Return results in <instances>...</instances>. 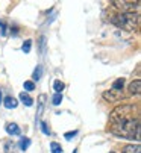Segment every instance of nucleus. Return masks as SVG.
<instances>
[{
  "label": "nucleus",
  "instance_id": "nucleus-3",
  "mask_svg": "<svg viewBox=\"0 0 141 153\" xmlns=\"http://www.w3.org/2000/svg\"><path fill=\"white\" fill-rule=\"evenodd\" d=\"M134 109L135 106L134 105H122L119 108L114 109V112L111 114V123L112 121H117V120H123V118H128V117H134Z\"/></svg>",
  "mask_w": 141,
  "mask_h": 153
},
{
  "label": "nucleus",
  "instance_id": "nucleus-17",
  "mask_svg": "<svg viewBox=\"0 0 141 153\" xmlns=\"http://www.w3.org/2000/svg\"><path fill=\"white\" fill-rule=\"evenodd\" d=\"M64 82H61V80H55L53 82V90H55V93H62V90H64Z\"/></svg>",
  "mask_w": 141,
  "mask_h": 153
},
{
  "label": "nucleus",
  "instance_id": "nucleus-21",
  "mask_svg": "<svg viewBox=\"0 0 141 153\" xmlns=\"http://www.w3.org/2000/svg\"><path fill=\"white\" fill-rule=\"evenodd\" d=\"M78 134H79V130H72V132H65V134H64V138H65L67 141H70L72 138H75Z\"/></svg>",
  "mask_w": 141,
  "mask_h": 153
},
{
  "label": "nucleus",
  "instance_id": "nucleus-18",
  "mask_svg": "<svg viewBox=\"0 0 141 153\" xmlns=\"http://www.w3.org/2000/svg\"><path fill=\"white\" fill-rule=\"evenodd\" d=\"M50 150H52V153H62L64 150H62V147H61V144H58V143H50Z\"/></svg>",
  "mask_w": 141,
  "mask_h": 153
},
{
  "label": "nucleus",
  "instance_id": "nucleus-14",
  "mask_svg": "<svg viewBox=\"0 0 141 153\" xmlns=\"http://www.w3.org/2000/svg\"><path fill=\"white\" fill-rule=\"evenodd\" d=\"M41 77H43V67L41 65H37V68H35V71L32 74V82H38Z\"/></svg>",
  "mask_w": 141,
  "mask_h": 153
},
{
  "label": "nucleus",
  "instance_id": "nucleus-11",
  "mask_svg": "<svg viewBox=\"0 0 141 153\" xmlns=\"http://www.w3.org/2000/svg\"><path fill=\"white\" fill-rule=\"evenodd\" d=\"M15 144L11 141V140H5V143H3V150H5V153H15Z\"/></svg>",
  "mask_w": 141,
  "mask_h": 153
},
{
  "label": "nucleus",
  "instance_id": "nucleus-16",
  "mask_svg": "<svg viewBox=\"0 0 141 153\" xmlns=\"http://www.w3.org/2000/svg\"><path fill=\"white\" fill-rule=\"evenodd\" d=\"M61 102H62V94H61V93H55L53 97H52V103H53V106H59Z\"/></svg>",
  "mask_w": 141,
  "mask_h": 153
},
{
  "label": "nucleus",
  "instance_id": "nucleus-6",
  "mask_svg": "<svg viewBox=\"0 0 141 153\" xmlns=\"http://www.w3.org/2000/svg\"><path fill=\"white\" fill-rule=\"evenodd\" d=\"M128 93H129V96H140V93H141V80L140 79H135L129 83Z\"/></svg>",
  "mask_w": 141,
  "mask_h": 153
},
{
  "label": "nucleus",
  "instance_id": "nucleus-9",
  "mask_svg": "<svg viewBox=\"0 0 141 153\" xmlns=\"http://www.w3.org/2000/svg\"><path fill=\"white\" fill-rule=\"evenodd\" d=\"M3 105H5V108H8V109H15L17 105H18V102H17V99H14L12 96H8V97H5Z\"/></svg>",
  "mask_w": 141,
  "mask_h": 153
},
{
  "label": "nucleus",
  "instance_id": "nucleus-4",
  "mask_svg": "<svg viewBox=\"0 0 141 153\" xmlns=\"http://www.w3.org/2000/svg\"><path fill=\"white\" fill-rule=\"evenodd\" d=\"M112 6H115L119 11H122V14L125 12H134L138 9L140 3L138 2H126V0H115V2H112Z\"/></svg>",
  "mask_w": 141,
  "mask_h": 153
},
{
  "label": "nucleus",
  "instance_id": "nucleus-22",
  "mask_svg": "<svg viewBox=\"0 0 141 153\" xmlns=\"http://www.w3.org/2000/svg\"><path fill=\"white\" fill-rule=\"evenodd\" d=\"M41 129H43V134H44V135H50L49 126H47V123H46V121H41Z\"/></svg>",
  "mask_w": 141,
  "mask_h": 153
},
{
  "label": "nucleus",
  "instance_id": "nucleus-7",
  "mask_svg": "<svg viewBox=\"0 0 141 153\" xmlns=\"http://www.w3.org/2000/svg\"><path fill=\"white\" fill-rule=\"evenodd\" d=\"M5 129H6V132L9 135H12V137H18L21 134V129H20V126L17 123H8L5 126Z\"/></svg>",
  "mask_w": 141,
  "mask_h": 153
},
{
  "label": "nucleus",
  "instance_id": "nucleus-5",
  "mask_svg": "<svg viewBox=\"0 0 141 153\" xmlns=\"http://www.w3.org/2000/svg\"><path fill=\"white\" fill-rule=\"evenodd\" d=\"M103 99L109 103H117L123 99V91H115V90H108L103 93Z\"/></svg>",
  "mask_w": 141,
  "mask_h": 153
},
{
  "label": "nucleus",
  "instance_id": "nucleus-8",
  "mask_svg": "<svg viewBox=\"0 0 141 153\" xmlns=\"http://www.w3.org/2000/svg\"><path fill=\"white\" fill-rule=\"evenodd\" d=\"M122 153H141L140 144H126L122 149Z\"/></svg>",
  "mask_w": 141,
  "mask_h": 153
},
{
  "label": "nucleus",
  "instance_id": "nucleus-1",
  "mask_svg": "<svg viewBox=\"0 0 141 153\" xmlns=\"http://www.w3.org/2000/svg\"><path fill=\"white\" fill-rule=\"evenodd\" d=\"M109 130L119 138L140 141V132H141L140 118L138 117H128V118H123V120L112 121Z\"/></svg>",
  "mask_w": 141,
  "mask_h": 153
},
{
  "label": "nucleus",
  "instance_id": "nucleus-23",
  "mask_svg": "<svg viewBox=\"0 0 141 153\" xmlns=\"http://www.w3.org/2000/svg\"><path fill=\"white\" fill-rule=\"evenodd\" d=\"M40 49L43 53H46V36H41L40 38Z\"/></svg>",
  "mask_w": 141,
  "mask_h": 153
},
{
  "label": "nucleus",
  "instance_id": "nucleus-2",
  "mask_svg": "<svg viewBox=\"0 0 141 153\" xmlns=\"http://www.w3.org/2000/svg\"><path fill=\"white\" fill-rule=\"evenodd\" d=\"M111 23L119 26L128 32H137L140 25V15L138 12H125V14H117L111 17Z\"/></svg>",
  "mask_w": 141,
  "mask_h": 153
},
{
  "label": "nucleus",
  "instance_id": "nucleus-20",
  "mask_svg": "<svg viewBox=\"0 0 141 153\" xmlns=\"http://www.w3.org/2000/svg\"><path fill=\"white\" fill-rule=\"evenodd\" d=\"M31 47H32V39H26L25 44H23V47H21V50L25 52V53H29L31 52Z\"/></svg>",
  "mask_w": 141,
  "mask_h": 153
},
{
  "label": "nucleus",
  "instance_id": "nucleus-19",
  "mask_svg": "<svg viewBox=\"0 0 141 153\" xmlns=\"http://www.w3.org/2000/svg\"><path fill=\"white\" fill-rule=\"evenodd\" d=\"M23 88H25L26 91H34L35 90V83L32 82V80H25V83H23Z\"/></svg>",
  "mask_w": 141,
  "mask_h": 153
},
{
  "label": "nucleus",
  "instance_id": "nucleus-25",
  "mask_svg": "<svg viewBox=\"0 0 141 153\" xmlns=\"http://www.w3.org/2000/svg\"><path fill=\"white\" fill-rule=\"evenodd\" d=\"M0 102H2V90H0Z\"/></svg>",
  "mask_w": 141,
  "mask_h": 153
},
{
  "label": "nucleus",
  "instance_id": "nucleus-12",
  "mask_svg": "<svg viewBox=\"0 0 141 153\" xmlns=\"http://www.w3.org/2000/svg\"><path fill=\"white\" fill-rule=\"evenodd\" d=\"M123 86H125V79H123V77H120V79L114 80L112 88H111V90H115V91H123Z\"/></svg>",
  "mask_w": 141,
  "mask_h": 153
},
{
  "label": "nucleus",
  "instance_id": "nucleus-24",
  "mask_svg": "<svg viewBox=\"0 0 141 153\" xmlns=\"http://www.w3.org/2000/svg\"><path fill=\"white\" fill-rule=\"evenodd\" d=\"M0 27H2V35H5V33H6V32H5V30H6V26H5L3 21H0Z\"/></svg>",
  "mask_w": 141,
  "mask_h": 153
},
{
  "label": "nucleus",
  "instance_id": "nucleus-10",
  "mask_svg": "<svg viewBox=\"0 0 141 153\" xmlns=\"http://www.w3.org/2000/svg\"><path fill=\"white\" fill-rule=\"evenodd\" d=\"M20 100L25 103V106H28V108H31L34 105V99L28 93H20Z\"/></svg>",
  "mask_w": 141,
  "mask_h": 153
},
{
  "label": "nucleus",
  "instance_id": "nucleus-13",
  "mask_svg": "<svg viewBox=\"0 0 141 153\" xmlns=\"http://www.w3.org/2000/svg\"><path fill=\"white\" fill-rule=\"evenodd\" d=\"M46 99H47V96H46V94H41V96L38 97V114H37V117H40V115H41V112H43L44 105H46Z\"/></svg>",
  "mask_w": 141,
  "mask_h": 153
},
{
  "label": "nucleus",
  "instance_id": "nucleus-15",
  "mask_svg": "<svg viewBox=\"0 0 141 153\" xmlns=\"http://www.w3.org/2000/svg\"><path fill=\"white\" fill-rule=\"evenodd\" d=\"M29 146H31V140H29L28 137H23V138L18 141V147H20L21 150H28Z\"/></svg>",
  "mask_w": 141,
  "mask_h": 153
},
{
  "label": "nucleus",
  "instance_id": "nucleus-26",
  "mask_svg": "<svg viewBox=\"0 0 141 153\" xmlns=\"http://www.w3.org/2000/svg\"><path fill=\"white\" fill-rule=\"evenodd\" d=\"M109 153H115V152H109Z\"/></svg>",
  "mask_w": 141,
  "mask_h": 153
}]
</instances>
